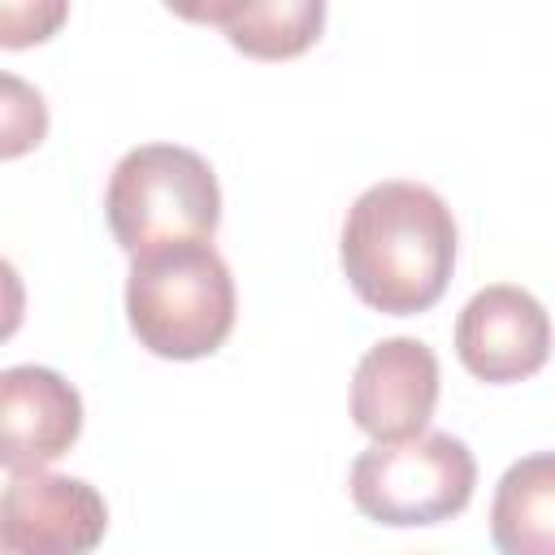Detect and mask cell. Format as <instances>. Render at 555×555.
Listing matches in <instances>:
<instances>
[{"instance_id": "1", "label": "cell", "mask_w": 555, "mask_h": 555, "mask_svg": "<svg viewBox=\"0 0 555 555\" xmlns=\"http://www.w3.org/2000/svg\"><path fill=\"white\" fill-rule=\"evenodd\" d=\"M343 273L351 291L390 317L425 312L455 269V217L421 182H373L343 221Z\"/></svg>"}, {"instance_id": "2", "label": "cell", "mask_w": 555, "mask_h": 555, "mask_svg": "<svg viewBox=\"0 0 555 555\" xmlns=\"http://www.w3.org/2000/svg\"><path fill=\"white\" fill-rule=\"evenodd\" d=\"M126 321L160 360L212 356L234 330V278L212 238L130 256Z\"/></svg>"}, {"instance_id": "3", "label": "cell", "mask_w": 555, "mask_h": 555, "mask_svg": "<svg viewBox=\"0 0 555 555\" xmlns=\"http://www.w3.org/2000/svg\"><path fill=\"white\" fill-rule=\"evenodd\" d=\"M104 217L126 256L212 238L221 221V186L199 152L178 143H139L108 173Z\"/></svg>"}, {"instance_id": "4", "label": "cell", "mask_w": 555, "mask_h": 555, "mask_svg": "<svg viewBox=\"0 0 555 555\" xmlns=\"http://www.w3.org/2000/svg\"><path fill=\"white\" fill-rule=\"evenodd\" d=\"M477 486L473 451L442 429L408 442H373L351 464V503L390 529L438 525L468 507Z\"/></svg>"}, {"instance_id": "5", "label": "cell", "mask_w": 555, "mask_h": 555, "mask_svg": "<svg viewBox=\"0 0 555 555\" xmlns=\"http://www.w3.org/2000/svg\"><path fill=\"white\" fill-rule=\"evenodd\" d=\"M104 529L108 507L91 481L43 468L9 473L0 499L4 555H91Z\"/></svg>"}, {"instance_id": "6", "label": "cell", "mask_w": 555, "mask_h": 555, "mask_svg": "<svg viewBox=\"0 0 555 555\" xmlns=\"http://www.w3.org/2000/svg\"><path fill=\"white\" fill-rule=\"evenodd\" d=\"M455 356L473 377L490 386L525 382L551 356V317L525 286L494 282L460 308Z\"/></svg>"}, {"instance_id": "7", "label": "cell", "mask_w": 555, "mask_h": 555, "mask_svg": "<svg viewBox=\"0 0 555 555\" xmlns=\"http://www.w3.org/2000/svg\"><path fill=\"white\" fill-rule=\"evenodd\" d=\"M438 408V356L421 338L373 343L351 377V421L373 442L421 438Z\"/></svg>"}, {"instance_id": "8", "label": "cell", "mask_w": 555, "mask_h": 555, "mask_svg": "<svg viewBox=\"0 0 555 555\" xmlns=\"http://www.w3.org/2000/svg\"><path fill=\"white\" fill-rule=\"evenodd\" d=\"M82 434L78 390L43 364H13L0 373V464L9 473L61 460Z\"/></svg>"}, {"instance_id": "9", "label": "cell", "mask_w": 555, "mask_h": 555, "mask_svg": "<svg viewBox=\"0 0 555 555\" xmlns=\"http://www.w3.org/2000/svg\"><path fill=\"white\" fill-rule=\"evenodd\" d=\"M490 538L499 555H555V451L525 455L499 477Z\"/></svg>"}, {"instance_id": "10", "label": "cell", "mask_w": 555, "mask_h": 555, "mask_svg": "<svg viewBox=\"0 0 555 555\" xmlns=\"http://www.w3.org/2000/svg\"><path fill=\"white\" fill-rule=\"evenodd\" d=\"M182 17L212 22L225 30V39L256 61H286L299 56L317 43L325 26V4L321 0H269V4H208V9H178Z\"/></svg>"}, {"instance_id": "11", "label": "cell", "mask_w": 555, "mask_h": 555, "mask_svg": "<svg viewBox=\"0 0 555 555\" xmlns=\"http://www.w3.org/2000/svg\"><path fill=\"white\" fill-rule=\"evenodd\" d=\"M65 4H4L0 9V22H4V30H0V43L4 48H22V43H39V39H48L52 35V26L56 22H65Z\"/></svg>"}]
</instances>
